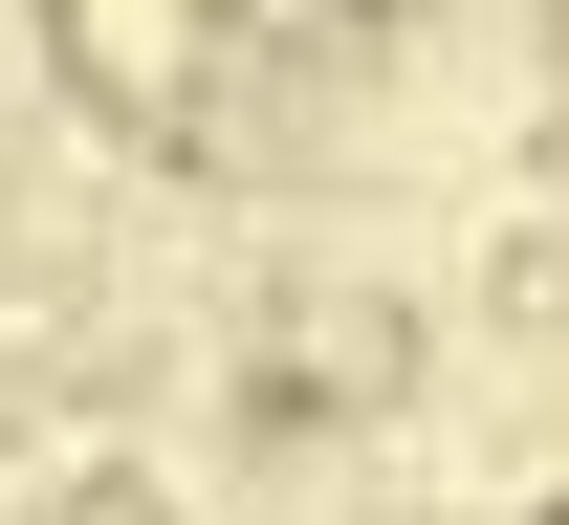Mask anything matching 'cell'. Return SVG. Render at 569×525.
<instances>
[{
  "label": "cell",
  "mask_w": 569,
  "mask_h": 525,
  "mask_svg": "<svg viewBox=\"0 0 569 525\" xmlns=\"http://www.w3.org/2000/svg\"><path fill=\"white\" fill-rule=\"evenodd\" d=\"M44 44H67L110 110H198V0H44Z\"/></svg>",
  "instance_id": "1"
}]
</instances>
